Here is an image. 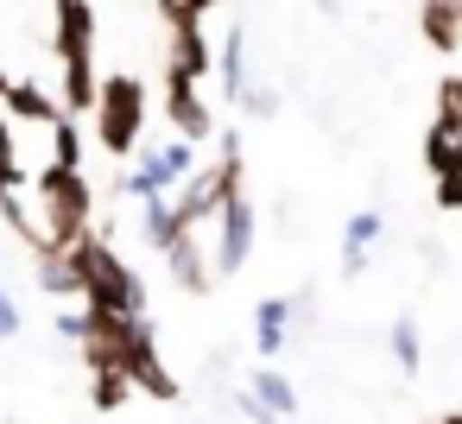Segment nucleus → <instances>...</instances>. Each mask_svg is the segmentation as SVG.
Returning a JSON list of instances; mask_svg holds the SVG:
<instances>
[{
  "mask_svg": "<svg viewBox=\"0 0 462 424\" xmlns=\"http://www.w3.org/2000/svg\"><path fill=\"white\" fill-rule=\"evenodd\" d=\"M32 209L51 247H77L83 235H96V190L83 178V165L51 159L45 171H32Z\"/></svg>",
  "mask_w": 462,
  "mask_h": 424,
  "instance_id": "4",
  "label": "nucleus"
},
{
  "mask_svg": "<svg viewBox=\"0 0 462 424\" xmlns=\"http://www.w3.org/2000/svg\"><path fill=\"white\" fill-rule=\"evenodd\" d=\"M380 235H386V216L380 209H355L342 222V279H361L367 272V253H374Z\"/></svg>",
  "mask_w": 462,
  "mask_h": 424,
  "instance_id": "16",
  "label": "nucleus"
},
{
  "mask_svg": "<svg viewBox=\"0 0 462 424\" xmlns=\"http://www.w3.org/2000/svg\"><path fill=\"white\" fill-rule=\"evenodd\" d=\"M254 241H260V209H254V197L241 190V197H228V209H222V216H216V228H209L216 279H235V272L254 260Z\"/></svg>",
  "mask_w": 462,
  "mask_h": 424,
  "instance_id": "9",
  "label": "nucleus"
},
{
  "mask_svg": "<svg viewBox=\"0 0 462 424\" xmlns=\"http://www.w3.org/2000/svg\"><path fill=\"white\" fill-rule=\"evenodd\" d=\"M159 51H165V83H209L216 77V45L203 14L178 7V0H159Z\"/></svg>",
  "mask_w": 462,
  "mask_h": 424,
  "instance_id": "7",
  "label": "nucleus"
},
{
  "mask_svg": "<svg viewBox=\"0 0 462 424\" xmlns=\"http://www.w3.org/2000/svg\"><path fill=\"white\" fill-rule=\"evenodd\" d=\"M386 355H393V367H399L405 380H418V367H424V342H418V323H411V317H399V323L386 329Z\"/></svg>",
  "mask_w": 462,
  "mask_h": 424,
  "instance_id": "22",
  "label": "nucleus"
},
{
  "mask_svg": "<svg viewBox=\"0 0 462 424\" xmlns=\"http://www.w3.org/2000/svg\"><path fill=\"white\" fill-rule=\"evenodd\" d=\"M140 241L165 260L178 241H184V222H178V209H171V197H146L140 203Z\"/></svg>",
  "mask_w": 462,
  "mask_h": 424,
  "instance_id": "18",
  "label": "nucleus"
},
{
  "mask_svg": "<svg viewBox=\"0 0 462 424\" xmlns=\"http://www.w3.org/2000/svg\"><path fill=\"white\" fill-rule=\"evenodd\" d=\"M456 7H462V0H456Z\"/></svg>",
  "mask_w": 462,
  "mask_h": 424,
  "instance_id": "35",
  "label": "nucleus"
},
{
  "mask_svg": "<svg viewBox=\"0 0 462 424\" xmlns=\"http://www.w3.org/2000/svg\"><path fill=\"white\" fill-rule=\"evenodd\" d=\"M146 115H152L146 83L127 77V70H108L102 89H96V108H89V134L108 159H134L146 146Z\"/></svg>",
  "mask_w": 462,
  "mask_h": 424,
  "instance_id": "6",
  "label": "nucleus"
},
{
  "mask_svg": "<svg viewBox=\"0 0 462 424\" xmlns=\"http://www.w3.org/2000/svg\"><path fill=\"white\" fill-rule=\"evenodd\" d=\"M159 115H165V127H171L178 140H190V146H203V140L222 134L209 96H203L197 83H165V89H159Z\"/></svg>",
  "mask_w": 462,
  "mask_h": 424,
  "instance_id": "10",
  "label": "nucleus"
},
{
  "mask_svg": "<svg viewBox=\"0 0 462 424\" xmlns=\"http://www.w3.org/2000/svg\"><path fill=\"white\" fill-rule=\"evenodd\" d=\"M418 159H424L430 178L462 171V115H430V127H424V140H418Z\"/></svg>",
  "mask_w": 462,
  "mask_h": 424,
  "instance_id": "12",
  "label": "nucleus"
},
{
  "mask_svg": "<svg viewBox=\"0 0 462 424\" xmlns=\"http://www.w3.org/2000/svg\"><path fill=\"white\" fill-rule=\"evenodd\" d=\"M437 209H443V216H462V171L437 178Z\"/></svg>",
  "mask_w": 462,
  "mask_h": 424,
  "instance_id": "27",
  "label": "nucleus"
},
{
  "mask_svg": "<svg viewBox=\"0 0 462 424\" xmlns=\"http://www.w3.org/2000/svg\"><path fill=\"white\" fill-rule=\"evenodd\" d=\"M7 89H14V77H7V70H0V102H7Z\"/></svg>",
  "mask_w": 462,
  "mask_h": 424,
  "instance_id": "33",
  "label": "nucleus"
},
{
  "mask_svg": "<svg viewBox=\"0 0 462 424\" xmlns=\"http://www.w3.org/2000/svg\"><path fill=\"white\" fill-rule=\"evenodd\" d=\"M437 424H462V399H456V405H449V411H443Z\"/></svg>",
  "mask_w": 462,
  "mask_h": 424,
  "instance_id": "32",
  "label": "nucleus"
},
{
  "mask_svg": "<svg viewBox=\"0 0 462 424\" xmlns=\"http://www.w3.org/2000/svg\"><path fill=\"white\" fill-rule=\"evenodd\" d=\"M424 424H437V418H424Z\"/></svg>",
  "mask_w": 462,
  "mask_h": 424,
  "instance_id": "34",
  "label": "nucleus"
},
{
  "mask_svg": "<svg viewBox=\"0 0 462 424\" xmlns=\"http://www.w3.org/2000/svg\"><path fill=\"white\" fill-rule=\"evenodd\" d=\"M51 51L64 70V115H89L102 70H96V0H51Z\"/></svg>",
  "mask_w": 462,
  "mask_h": 424,
  "instance_id": "3",
  "label": "nucleus"
},
{
  "mask_svg": "<svg viewBox=\"0 0 462 424\" xmlns=\"http://www.w3.org/2000/svg\"><path fill=\"white\" fill-rule=\"evenodd\" d=\"M178 7H190V14H203V20H209L216 7H228V0H178Z\"/></svg>",
  "mask_w": 462,
  "mask_h": 424,
  "instance_id": "31",
  "label": "nucleus"
},
{
  "mask_svg": "<svg viewBox=\"0 0 462 424\" xmlns=\"http://www.w3.org/2000/svg\"><path fill=\"white\" fill-rule=\"evenodd\" d=\"M77 272H83V310H115V317H146V279L121 260V247L108 235H83L70 247Z\"/></svg>",
  "mask_w": 462,
  "mask_h": 424,
  "instance_id": "5",
  "label": "nucleus"
},
{
  "mask_svg": "<svg viewBox=\"0 0 462 424\" xmlns=\"http://www.w3.org/2000/svg\"><path fill=\"white\" fill-rule=\"evenodd\" d=\"M58 336L77 342V355H83L89 373H127L134 392H146V399H159V405H178V399H184V380H178V373L165 367V355H159L152 317H115V310H83V304H70V310L58 317Z\"/></svg>",
  "mask_w": 462,
  "mask_h": 424,
  "instance_id": "1",
  "label": "nucleus"
},
{
  "mask_svg": "<svg viewBox=\"0 0 462 424\" xmlns=\"http://www.w3.org/2000/svg\"><path fill=\"white\" fill-rule=\"evenodd\" d=\"M235 405H241V418H247V424H285V418H273V411H266V405H260L254 392H241Z\"/></svg>",
  "mask_w": 462,
  "mask_h": 424,
  "instance_id": "30",
  "label": "nucleus"
},
{
  "mask_svg": "<svg viewBox=\"0 0 462 424\" xmlns=\"http://www.w3.org/2000/svg\"><path fill=\"white\" fill-rule=\"evenodd\" d=\"M241 115H254V121H273V115H279V89H266V83H254V89L241 96Z\"/></svg>",
  "mask_w": 462,
  "mask_h": 424,
  "instance_id": "26",
  "label": "nucleus"
},
{
  "mask_svg": "<svg viewBox=\"0 0 462 424\" xmlns=\"http://www.w3.org/2000/svg\"><path fill=\"white\" fill-rule=\"evenodd\" d=\"M51 159H64V165H83V134H77V115H64V121L51 127Z\"/></svg>",
  "mask_w": 462,
  "mask_h": 424,
  "instance_id": "25",
  "label": "nucleus"
},
{
  "mask_svg": "<svg viewBox=\"0 0 462 424\" xmlns=\"http://www.w3.org/2000/svg\"><path fill=\"white\" fill-rule=\"evenodd\" d=\"M134 399V380L127 373H89V405L96 411H121Z\"/></svg>",
  "mask_w": 462,
  "mask_h": 424,
  "instance_id": "24",
  "label": "nucleus"
},
{
  "mask_svg": "<svg viewBox=\"0 0 462 424\" xmlns=\"http://www.w3.org/2000/svg\"><path fill=\"white\" fill-rule=\"evenodd\" d=\"M247 392L273 411V418H298V386H291V373H279V367H260L254 380H247Z\"/></svg>",
  "mask_w": 462,
  "mask_h": 424,
  "instance_id": "20",
  "label": "nucleus"
},
{
  "mask_svg": "<svg viewBox=\"0 0 462 424\" xmlns=\"http://www.w3.org/2000/svg\"><path fill=\"white\" fill-rule=\"evenodd\" d=\"M247 190V152H241V134H216V159H203L178 190H171V209L184 222V235H209L216 216L228 209V197Z\"/></svg>",
  "mask_w": 462,
  "mask_h": 424,
  "instance_id": "2",
  "label": "nucleus"
},
{
  "mask_svg": "<svg viewBox=\"0 0 462 424\" xmlns=\"http://www.w3.org/2000/svg\"><path fill=\"white\" fill-rule=\"evenodd\" d=\"M437 115H462V77H437Z\"/></svg>",
  "mask_w": 462,
  "mask_h": 424,
  "instance_id": "28",
  "label": "nucleus"
},
{
  "mask_svg": "<svg viewBox=\"0 0 462 424\" xmlns=\"http://www.w3.org/2000/svg\"><path fill=\"white\" fill-rule=\"evenodd\" d=\"M7 115H14V121H32V127H58V121H64V102L45 96L39 83H20V77H14V89H7Z\"/></svg>",
  "mask_w": 462,
  "mask_h": 424,
  "instance_id": "19",
  "label": "nucleus"
},
{
  "mask_svg": "<svg viewBox=\"0 0 462 424\" xmlns=\"http://www.w3.org/2000/svg\"><path fill=\"white\" fill-rule=\"evenodd\" d=\"M291 336H298L291 291H285V298H260V304H254V348H260V361H273V355H279Z\"/></svg>",
  "mask_w": 462,
  "mask_h": 424,
  "instance_id": "17",
  "label": "nucleus"
},
{
  "mask_svg": "<svg viewBox=\"0 0 462 424\" xmlns=\"http://www.w3.org/2000/svg\"><path fill=\"white\" fill-rule=\"evenodd\" d=\"M0 222H7V235H14V241H26L32 253H39V247H51V241H45V228H39V209H32L20 190H0Z\"/></svg>",
  "mask_w": 462,
  "mask_h": 424,
  "instance_id": "21",
  "label": "nucleus"
},
{
  "mask_svg": "<svg viewBox=\"0 0 462 424\" xmlns=\"http://www.w3.org/2000/svg\"><path fill=\"white\" fill-rule=\"evenodd\" d=\"M32 279H39L45 298H58V304H83V272H77L70 247H39V253H32Z\"/></svg>",
  "mask_w": 462,
  "mask_h": 424,
  "instance_id": "14",
  "label": "nucleus"
},
{
  "mask_svg": "<svg viewBox=\"0 0 462 424\" xmlns=\"http://www.w3.org/2000/svg\"><path fill=\"white\" fill-rule=\"evenodd\" d=\"M20 323H26V317H20V304L7 298V285H0V336H20Z\"/></svg>",
  "mask_w": 462,
  "mask_h": 424,
  "instance_id": "29",
  "label": "nucleus"
},
{
  "mask_svg": "<svg viewBox=\"0 0 462 424\" xmlns=\"http://www.w3.org/2000/svg\"><path fill=\"white\" fill-rule=\"evenodd\" d=\"M203 159H197V146L190 140H159V146H140L134 152V165H127V178H121V197H134V203H146V197H171L190 171H197Z\"/></svg>",
  "mask_w": 462,
  "mask_h": 424,
  "instance_id": "8",
  "label": "nucleus"
},
{
  "mask_svg": "<svg viewBox=\"0 0 462 424\" xmlns=\"http://www.w3.org/2000/svg\"><path fill=\"white\" fill-rule=\"evenodd\" d=\"M32 184V171L20 165V134H14V121H0V190H26Z\"/></svg>",
  "mask_w": 462,
  "mask_h": 424,
  "instance_id": "23",
  "label": "nucleus"
},
{
  "mask_svg": "<svg viewBox=\"0 0 462 424\" xmlns=\"http://www.w3.org/2000/svg\"><path fill=\"white\" fill-rule=\"evenodd\" d=\"M216 89L222 102L241 108V96L254 89V64H247V26H228V39L216 45Z\"/></svg>",
  "mask_w": 462,
  "mask_h": 424,
  "instance_id": "13",
  "label": "nucleus"
},
{
  "mask_svg": "<svg viewBox=\"0 0 462 424\" xmlns=\"http://www.w3.org/2000/svg\"><path fill=\"white\" fill-rule=\"evenodd\" d=\"M418 39L437 58H456L462 51V7L456 0H418Z\"/></svg>",
  "mask_w": 462,
  "mask_h": 424,
  "instance_id": "15",
  "label": "nucleus"
},
{
  "mask_svg": "<svg viewBox=\"0 0 462 424\" xmlns=\"http://www.w3.org/2000/svg\"><path fill=\"white\" fill-rule=\"evenodd\" d=\"M165 272L184 298H209L216 291V253H209V235H184L171 253H165Z\"/></svg>",
  "mask_w": 462,
  "mask_h": 424,
  "instance_id": "11",
  "label": "nucleus"
}]
</instances>
